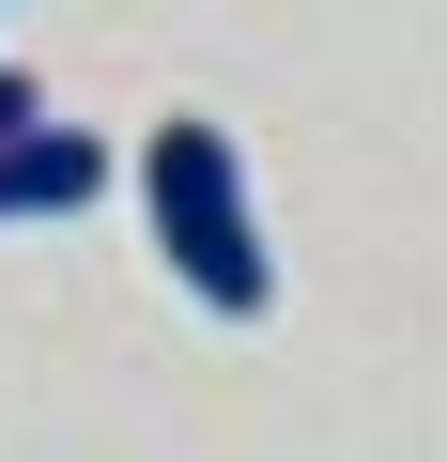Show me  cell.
<instances>
[{
  "label": "cell",
  "mask_w": 447,
  "mask_h": 462,
  "mask_svg": "<svg viewBox=\"0 0 447 462\" xmlns=\"http://www.w3.org/2000/svg\"><path fill=\"white\" fill-rule=\"evenodd\" d=\"M139 200H154V247H170V278L216 309V324H263L278 309V247H263V200H247V154H232V124H154L139 139Z\"/></svg>",
  "instance_id": "obj_1"
},
{
  "label": "cell",
  "mask_w": 447,
  "mask_h": 462,
  "mask_svg": "<svg viewBox=\"0 0 447 462\" xmlns=\"http://www.w3.org/2000/svg\"><path fill=\"white\" fill-rule=\"evenodd\" d=\"M108 185V154L78 139V124H32V139H0V231H16V216H78Z\"/></svg>",
  "instance_id": "obj_2"
},
{
  "label": "cell",
  "mask_w": 447,
  "mask_h": 462,
  "mask_svg": "<svg viewBox=\"0 0 447 462\" xmlns=\"http://www.w3.org/2000/svg\"><path fill=\"white\" fill-rule=\"evenodd\" d=\"M32 124H47V108H32V78H16V62H0V139H32Z\"/></svg>",
  "instance_id": "obj_3"
}]
</instances>
